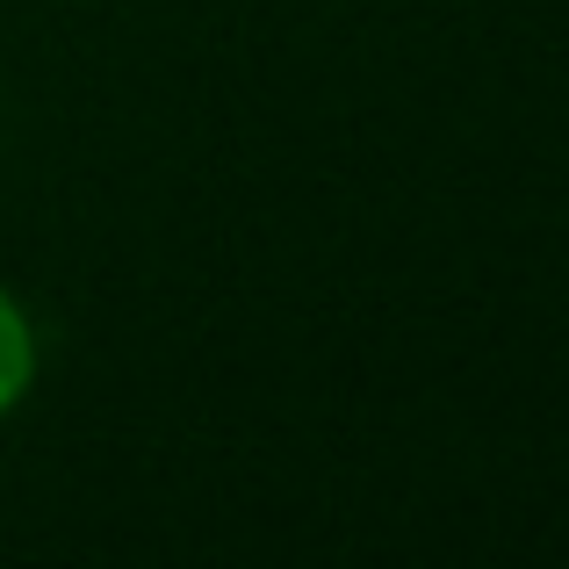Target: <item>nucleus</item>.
Listing matches in <instances>:
<instances>
[{"mask_svg":"<svg viewBox=\"0 0 569 569\" xmlns=\"http://www.w3.org/2000/svg\"><path fill=\"white\" fill-rule=\"evenodd\" d=\"M37 361H43L37 325H29V310L14 303L8 289H0V418H8L14 403L37 389Z\"/></svg>","mask_w":569,"mask_h":569,"instance_id":"1","label":"nucleus"}]
</instances>
